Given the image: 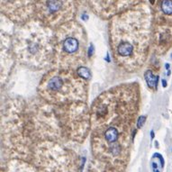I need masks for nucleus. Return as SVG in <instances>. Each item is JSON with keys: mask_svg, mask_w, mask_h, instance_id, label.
Returning <instances> with one entry per match:
<instances>
[{"mask_svg": "<svg viewBox=\"0 0 172 172\" xmlns=\"http://www.w3.org/2000/svg\"><path fill=\"white\" fill-rule=\"evenodd\" d=\"M151 19L146 6L137 5L113 16L110 45L116 63L126 71H138L150 52Z\"/></svg>", "mask_w": 172, "mask_h": 172, "instance_id": "1", "label": "nucleus"}, {"mask_svg": "<svg viewBox=\"0 0 172 172\" xmlns=\"http://www.w3.org/2000/svg\"><path fill=\"white\" fill-rule=\"evenodd\" d=\"M53 35L52 30L40 20H30L14 34L12 52L24 65L44 69L53 61Z\"/></svg>", "mask_w": 172, "mask_h": 172, "instance_id": "2", "label": "nucleus"}, {"mask_svg": "<svg viewBox=\"0 0 172 172\" xmlns=\"http://www.w3.org/2000/svg\"><path fill=\"white\" fill-rule=\"evenodd\" d=\"M87 38L81 24L70 21L56 29L53 35L54 69L77 70L85 66Z\"/></svg>", "mask_w": 172, "mask_h": 172, "instance_id": "3", "label": "nucleus"}, {"mask_svg": "<svg viewBox=\"0 0 172 172\" xmlns=\"http://www.w3.org/2000/svg\"><path fill=\"white\" fill-rule=\"evenodd\" d=\"M87 80L67 69H51L39 85L40 96L52 105L83 103L87 98Z\"/></svg>", "mask_w": 172, "mask_h": 172, "instance_id": "4", "label": "nucleus"}, {"mask_svg": "<svg viewBox=\"0 0 172 172\" xmlns=\"http://www.w3.org/2000/svg\"><path fill=\"white\" fill-rule=\"evenodd\" d=\"M75 6L72 1H38L35 2V15L46 26L57 29L73 21Z\"/></svg>", "mask_w": 172, "mask_h": 172, "instance_id": "5", "label": "nucleus"}, {"mask_svg": "<svg viewBox=\"0 0 172 172\" xmlns=\"http://www.w3.org/2000/svg\"><path fill=\"white\" fill-rule=\"evenodd\" d=\"M5 2V1H4ZM6 10L2 11L14 21L21 23L22 24L30 21L32 15H35V2L33 1H6Z\"/></svg>", "mask_w": 172, "mask_h": 172, "instance_id": "6", "label": "nucleus"}, {"mask_svg": "<svg viewBox=\"0 0 172 172\" xmlns=\"http://www.w3.org/2000/svg\"><path fill=\"white\" fill-rule=\"evenodd\" d=\"M144 79L150 88H153V89L157 88V87H158V82H159V76L154 75L152 70L148 69V70L145 71Z\"/></svg>", "mask_w": 172, "mask_h": 172, "instance_id": "7", "label": "nucleus"}, {"mask_svg": "<svg viewBox=\"0 0 172 172\" xmlns=\"http://www.w3.org/2000/svg\"><path fill=\"white\" fill-rule=\"evenodd\" d=\"M160 10L165 15H171L172 14V1L165 0L160 2Z\"/></svg>", "mask_w": 172, "mask_h": 172, "instance_id": "8", "label": "nucleus"}, {"mask_svg": "<svg viewBox=\"0 0 172 172\" xmlns=\"http://www.w3.org/2000/svg\"><path fill=\"white\" fill-rule=\"evenodd\" d=\"M76 72H77V74L79 75V77H81V79H85V80H88V79H90L91 77H92L91 71L86 66L79 68V69L76 70Z\"/></svg>", "mask_w": 172, "mask_h": 172, "instance_id": "9", "label": "nucleus"}, {"mask_svg": "<svg viewBox=\"0 0 172 172\" xmlns=\"http://www.w3.org/2000/svg\"><path fill=\"white\" fill-rule=\"evenodd\" d=\"M145 121H146V116L145 115H142V116H140L138 118V120H137L136 122V127L138 129L142 128V127L143 126V124H144Z\"/></svg>", "mask_w": 172, "mask_h": 172, "instance_id": "10", "label": "nucleus"}, {"mask_svg": "<svg viewBox=\"0 0 172 172\" xmlns=\"http://www.w3.org/2000/svg\"><path fill=\"white\" fill-rule=\"evenodd\" d=\"M92 54H93V45L90 44V45H89V48H88V52H87V56L90 58L91 56H92Z\"/></svg>", "mask_w": 172, "mask_h": 172, "instance_id": "11", "label": "nucleus"}, {"mask_svg": "<svg viewBox=\"0 0 172 172\" xmlns=\"http://www.w3.org/2000/svg\"><path fill=\"white\" fill-rule=\"evenodd\" d=\"M161 82H162L163 87H167V81H166V80H165V79H162V80H161Z\"/></svg>", "mask_w": 172, "mask_h": 172, "instance_id": "12", "label": "nucleus"}, {"mask_svg": "<svg viewBox=\"0 0 172 172\" xmlns=\"http://www.w3.org/2000/svg\"><path fill=\"white\" fill-rule=\"evenodd\" d=\"M154 136H155L154 131L151 130V131H150V137H151V139H153V138H154Z\"/></svg>", "mask_w": 172, "mask_h": 172, "instance_id": "13", "label": "nucleus"}, {"mask_svg": "<svg viewBox=\"0 0 172 172\" xmlns=\"http://www.w3.org/2000/svg\"><path fill=\"white\" fill-rule=\"evenodd\" d=\"M165 68H166V69H167V70H169V64L167 63L166 65H165Z\"/></svg>", "mask_w": 172, "mask_h": 172, "instance_id": "14", "label": "nucleus"}, {"mask_svg": "<svg viewBox=\"0 0 172 172\" xmlns=\"http://www.w3.org/2000/svg\"><path fill=\"white\" fill-rule=\"evenodd\" d=\"M82 18H83V19H87V18H88V15H87V14H83V15H82Z\"/></svg>", "mask_w": 172, "mask_h": 172, "instance_id": "15", "label": "nucleus"}]
</instances>
